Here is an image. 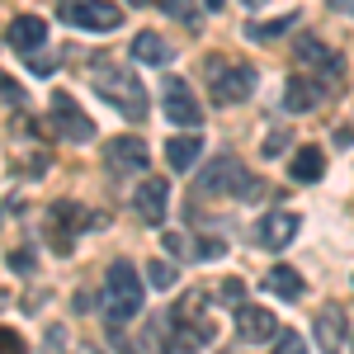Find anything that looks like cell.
Segmentation results:
<instances>
[{
    "label": "cell",
    "mask_w": 354,
    "mask_h": 354,
    "mask_svg": "<svg viewBox=\"0 0 354 354\" xmlns=\"http://www.w3.org/2000/svg\"><path fill=\"white\" fill-rule=\"evenodd\" d=\"M330 10H354V0H330Z\"/></svg>",
    "instance_id": "4dcf8cb0"
},
{
    "label": "cell",
    "mask_w": 354,
    "mask_h": 354,
    "mask_svg": "<svg viewBox=\"0 0 354 354\" xmlns=\"http://www.w3.org/2000/svg\"><path fill=\"white\" fill-rule=\"evenodd\" d=\"M194 255H198V260H222V255H227V241H222V236H203Z\"/></svg>",
    "instance_id": "cb8c5ba5"
},
{
    "label": "cell",
    "mask_w": 354,
    "mask_h": 354,
    "mask_svg": "<svg viewBox=\"0 0 354 354\" xmlns=\"http://www.w3.org/2000/svg\"><path fill=\"white\" fill-rule=\"evenodd\" d=\"M265 288H270L274 298H302V274L298 270H288V265H274L270 274H265Z\"/></svg>",
    "instance_id": "ac0fdd59"
},
{
    "label": "cell",
    "mask_w": 354,
    "mask_h": 354,
    "mask_svg": "<svg viewBox=\"0 0 354 354\" xmlns=\"http://www.w3.org/2000/svg\"><path fill=\"white\" fill-rule=\"evenodd\" d=\"M165 198H170V180L165 175H142V185L133 194V208L147 227H161L165 222Z\"/></svg>",
    "instance_id": "ba28073f"
},
{
    "label": "cell",
    "mask_w": 354,
    "mask_h": 354,
    "mask_svg": "<svg viewBox=\"0 0 354 354\" xmlns=\"http://www.w3.org/2000/svg\"><path fill=\"white\" fill-rule=\"evenodd\" d=\"M245 5H250V10H255V5H265V0H245Z\"/></svg>",
    "instance_id": "1f68e13d"
},
{
    "label": "cell",
    "mask_w": 354,
    "mask_h": 354,
    "mask_svg": "<svg viewBox=\"0 0 354 354\" xmlns=\"http://www.w3.org/2000/svg\"><path fill=\"white\" fill-rule=\"evenodd\" d=\"M326 95V85L322 81H288V90H283V109L288 113H307V109H317V100Z\"/></svg>",
    "instance_id": "9a60e30c"
},
{
    "label": "cell",
    "mask_w": 354,
    "mask_h": 354,
    "mask_svg": "<svg viewBox=\"0 0 354 354\" xmlns=\"http://www.w3.org/2000/svg\"><path fill=\"white\" fill-rule=\"evenodd\" d=\"M133 57L142 62V66H165V62H170V48H165L161 33H137L133 38Z\"/></svg>",
    "instance_id": "d6986e66"
},
{
    "label": "cell",
    "mask_w": 354,
    "mask_h": 354,
    "mask_svg": "<svg viewBox=\"0 0 354 354\" xmlns=\"http://www.w3.org/2000/svg\"><path fill=\"white\" fill-rule=\"evenodd\" d=\"M161 100H165V118H170V123H180V128H198V123H203V104L194 100V90L185 81L170 76V81L161 85Z\"/></svg>",
    "instance_id": "52a82bcc"
},
{
    "label": "cell",
    "mask_w": 354,
    "mask_h": 354,
    "mask_svg": "<svg viewBox=\"0 0 354 354\" xmlns=\"http://www.w3.org/2000/svg\"><path fill=\"white\" fill-rule=\"evenodd\" d=\"M208 85H213V100L218 104H241L245 95L255 90V66L232 62V57H213L208 62Z\"/></svg>",
    "instance_id": "3957f363"
},
{
    "label": "cell",
    "mask_w": 354,
    "mask_h": 354,
    "mask_svg": "<svg viewBox=\"0 0 354 354\" xmlns=\"http://www.w3.org/2000/svg\"><path fill=\"white\" fill-rule=\"evenodd\" d=\"M288 28H293V15H279V19H270V24H245V38H255V43H270V38L288 33Z\"/></svg>",
    "instance_id": "44dd1931"
},
{
    "label": "cell",
    "mask_w": 354,
    "mask_h": 354,
    "mask_svg": "<svg viewBox=\"0 0 354 354\" xmlns=\"http://www.w3.org/2000/svg\"><path fill=\"white\" fill-rule=\"evenodd\" d=\"M53 128L66 137V142H90V137H95V123L81 113V104H76L71 95H57L53 100Z\"/></svg>",
    "instance_id": "30bf717a"
},
{
    "label": "cell",
    "mask_w": 354,
    "mask_h": 354,
    "mask_svg": "<svg viewBox=\"0 0 354 354\" xmlns=\"http://www.w3.org/2000/svg\"><path fill=\"white\" fill-rule=\"evenodd\" d=\"M293 236H298V213H288V208H274V213H265L255 222V241L265 250H283Z\"/></svg>",
    "instance_id": "8fae6325"
},
{
    "label": "cell",
    "mask_w": 354,
    "mask_h": 354,
    "mask_svg": "<svg viewBox=\"0 0 354 354\" xmlns=\"http://www.w3.org/2000/svg\"><path fill=\"white\" fill-rule=\"evenodd\" d=\"M198 151H203V137H194V133L170 137V142H165V161L175 165V170H189V165L198 161Z\"/></svg>",
    "instance_id": "e0dca14e"
},
{
    "label": "cell",
    "mask_w": 354,
    "mask_h": 354,
    "mask_svg": "<svg viewBox=\"0 0 354 354\" xmlns=\"http://www.w3.org/2000/svg\"><path fill=\"white\" fill-rule=\"evenodd\" d=\"M274 354H307V340H302L298 330H279L274 335Z\"/></svg>",
    "instance_id": "7402d4cb"
},
{
    "label": "cell",
    "mask_w": 354,
    "mask_h": 354,
    "mask_svg": "<svg viewBox=\"0 0 354 354\" xmlns=\"http://www.w3.org/2000/svg\"><path fill=\"white\" fill-rule=\"evenodd\" d=\"M322 165H326V156H322V147H302L298 156H293V180H302V185H312V180H322Z\"/></svg>",
    "instance_id": "ffe728a7"
},
{
    "label": "cell",
    "mask_w": 354,
    "mask_h": 354,
    "mask_svg": "<svg viewBox=\"0 0 354 354\" xmlns=\"http://www.w3.org/2000/svg\"><path fill=\"white\" fill-rule=\"evenodd\" d=\"M90 222L95 218L85 213L81 203H66V198H62V203H53V213H48V236H53V245L66 255V250H71V232H76V227H90Z\"/></svg>",
    "instance_id": "9c48e42d"
},
{
    "label": "cell",
    "mask_w": 354,
    "mask_h": 354,
    "mask_svg": "<svg viewBox=\"0 0 354 354\" xmlns=\"http://www.w3.org/2000/svg\"><path fill=\"white\" fill-rule=\"evenodd\" d=\"M298 62H307V66L322 71V76H340V57L330 53L322 38H298Z\"/></svg>",
    "instance_id": "5bb4252c"
},
{
    "label": "cell",
    "mask_w": 354,
    "mask_h": 354,
    "mask_svg": "<svg viewBox=\"0 0 354 354\" xmlns=\"http://www.w3.org/2000/svg\"><path fill=\"white\" fill-rule=\"evenodd\" d=\"M236 335L260 345V340H274L279 335V322H274L270 307H236Z\"/></svg>",
    "instance_id": "7c38bea8"
},
{
    "label": "cell",
    "mask_w": 354,
    "mask_h": 354,
    "mask_svg": "<svg viewBox=\"0 0 354 354\" xmlns=\"http://www.w3.org/2000/svg\"><path fill=\"white\" fill-rule=\"evenodd\" d=\"M198 185L208 194H250V180H245L236 156H213V161L203 165V180Z\"/></svg>",
    "instance_id": "8992f818"
},
{
    "label": "cell",
    "mask_w": 354,
    "mask_h": 354,
    "mask_svg": "<svg viewBox=\"0 0 354 354\" xmlns=\"http://www.w3.org/2000/svg\"><path fill=\"white\" fill-rule=\"evenodd\" d=\"M57 15L66 24L85 28V33H113L123 24V10L109 5V0H57Z\"/></svg>",
    "instance_id": "277c9868"
},
{
    "label": "cell",
    "mask_w": 354,
    "mask_h": 354,
    "mask_svg": "<svg viewBox=\"0 0 354 354\" xmlns=\"http://www.w3.org/2000/svg\"><path fill=\"white\" fill-rule=\"evenodd\" d=\"M90 85H95L123 118H147V90H142V81H137L128 66H95V71H90Z\"/></svg>",
    "instance_id": "6da1fadb"
},
{
    "label": "cell",
    "mask_w": 354,
    "mask_h": 354,
    "mask_svg": "<svg viewBox=\"0 0 354 354\" xmlns=\"http://www.w3.org/2000/svg\"><path fill=\"white\" fill-rule=\"evenodd\" d=\"M10 270H15V274H33V255L15 250V255H10Z\"/></svg>",
    "instance_id": "f1b7e54d"
},
{
    "label": "cell",
    "mask_w": 354,
    "mask_h": 354,
    "mask_svg": "<svg viewBox=\"0 0 354 354\" xmlns=\"http://www.w3.org/2000/svg\"><path fill=\"white\" fill-rule=\"evenodd\" d=\"M317 340H322L326 354L345 350V312H340V307H326V312L317 317Z\"/></svg>",
    "instance_id": "2e32d148"
},
{
    "label": "cell",
    "mask_w": 354,
    "mask_h": 354,
    "mask_svg": "<svg viewBox=\"0 0 354 354\" xmlns=\"http://www.w3.org/2000/svg\"><path fill=\"white\" fill-rule=\"evenodd\" d=\"M0 354H28L24 335H19V330H10V326H0Z\"/></svg>",
    "instance_id": "603a6c76"
},
{
    "label": "cell",
    "mask_w": 354,
    "mask_h": 354,
    "mask_svg": "<svg viewBox=\"0 0 354 354\" xmlns=\"http://www.w3.org/2000/svg\"><path fill=\"white\" fill-rule=\"evenodd\" d=\"M85 354H95V350H85Z\"/></svg>",
    "instance_id": "e575fe53"
},
{
    "label": "cell",
    "mask_w": 354,
    "mask_h": 354,
    "mask_svg": "<svg viewBox=\"0 0 354 354\" xmlns=\"http://www.w3.org/2000/svg\"><path fill=\"white\" fill-rule=\"evenodd\" d=\"M128 5H147V0H128Z\"/></svg>",
    "instance_id": "d6a6232c"
},
{
    "label": "cell",
    "mask_w": 354,
    "mask_h": 354,
    "mask_svg": "<svg viewBox=\"0 0 354 354\" xmlns=\"http://www.w3.org/2000/svg\"><path fill=\"white\" fill-rule=\"evenodd\" d=\"M147 279H151L156 288H170V283H175V270H170V265H147Z\"/></svg>",
    "instance_id": "4316f807"
},
{
    "label": "cell",
    "mask_w": 354,
    "mask_h": 354,
    "mask_svg": "<svg viewBox=\"0 0 354 354\" xmlns=\"http://www.w3.org/2000/svg\"><path fill=\"white\" fill-rule=\"evenodd\" d=\"M241 293H245L241 279H227V283L218 288V298H222V302H232V307H241Z\"/></svg>",
    "instance_id": "484cf974"
},
{
    "label": "cell",
    "mask_w": 354,
    "mask_h": 354,
    "mask_svg": "<svg viewBox=\"0 0 354 354\" xmlns=\"http://www.w3.org/2000/svg\"><path fill=\"white\" fill-rule=\"evenodd\" d=\"M43 38H48V24H43L38 15H19V19H10V48H15V53H33V48H43Z\"/></svg>",
    "instance_id": "4fadbf2b"
},
{
    "label": "cell",
    "mask_w": 354,
    "mask_h": 354,
    "mask_svg": "<svg viewBox=\"0 0 354 354\" xmlns=\"http://www.w3.org/2000/svg\"><path fill=\"white\" fill-rule=\"evenodd\" d=\"M147 161H151V151H147L142 137H109V142H104V165H109V175H147Z\"/></svg>",
    "instance_id": "5b68a950"
},
{
    "label": "cell",
    "mask_w": 354,
    "mask_h": 354,
    "mask_svg": "<svg viewBox=\"0 0 354 354\" xmlns=\"http://www.w3.org/2000/svg\"><path fill=\"white\" fill-rule=\"evenodd\" d=\"M165 15H175V19H185V24H194V0H161Z\"/></svg>",
    "instance_id": "d4e9b609"
},
{
    "label": "cell",
    "mask_w": 354,
    "mask_h": 354,
    "mask_svg": "<svg viewBox=\"0 0 354 354\" xmlns=\"http://www.w3.org/2000/svg\"><path fill=\"white\" fill-rule=\"evenodd\" d=\"M265 151H270V156H274V151H283V133H270V142H265Z\"/></svg>",
    "instance_id": "f546056e"
},
{
    "label": "cell",
    "mask_w": 354,
    "mask_h": 354,
    "mask_svg": "<svg viewBox=\"0 0 354 354\" xmlns=\"http://www.w3.org/2000/svg\"><path fill=\"white\" fill-rule=\"evenodd\" d=\"M137 312H142V274L128 260H113L109 274H104V317L113 326H123Z\"/></svg>",
    "instance_id": "7a4b0ae2"
},
{
    "label": "cell",
    "mask_w": 354,
    "mask_h": 354,
    "mask_svg": "<svg viewBox=\"0 0 354 354\" xmlns=\"http://www.w3.org/2000/svg\"><path fill=\"white\" fill-rule=\"evenodd\" d=\"M0 307H5V298H0Z\"/></svg>",
    "instance_id": "836d02e7"
},
{
    "label": "cell",
    "mask_w": 354,
    "mask_h": 354,
    "mask_svg": "<svg viewBox=\"0 0 354 354\" xmlns=\"http://www.w3.org/2000/svg\"><path fill=\"white\" fill-rule=\"evenodd\" d=\"M0 100H5V104H24V90L10 81V76H0Z\"/></svg>",
    "instance_id": "83f0119b"
}]
</instances>
